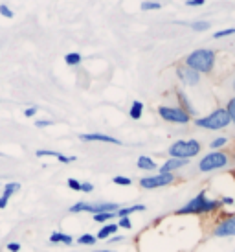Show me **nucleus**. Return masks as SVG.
Here are the masks:
<instances>
[{
    "label": "nucleus",
    "instance_id": "4",
    "mask_svg": "<svg viewBox=\"0 0 235 252\" xmlns=\"http://www.w3.org/2000/svg\"><path fill=\"white\" fill-rule=\"evenodd\" d=\"M201 142L199 140H176L169 146V157L173 158H186V160H191L193 157L201 153Z\"/></svg>",
    "mask_w": 235,
    "mask_h": 252
},
{
    "label": "nucleus",
    "instance_id": "6",
    "mask_svg": "<svg viewBox=\"0 0 235 252\" xmlns=\"http://www.w3.org/2000/svg\"><path fill=\"white\" fill-rule=\"evenodd\" d=\"M158 114L164 122H169V124H182V126H186V124H189V120H191V116L184 109L171 107V105H160Z\"/></svg>",
    "mask_w": 235,
    "mask_h": 252
},
{
    "label": "nucleus",
    "instance_id": "22",
    "mask_svg": "<svg viewBox=\"0 0 235 252\" xmlns=\"http://www.w3.org/2000/svg\"><path fill=\"white\" fill-rule=\"evenodd\" d=\"M79 245H85V247H92V245H96V241L97 238L96 236H92V234H81L79 238L76 239Z\"/></svg>",
    "mask_w": 235,
    "mask_h": 252
},
{
    "label": "nucleus",
    "instance_id": "41",
    "mask_svg": "<svg viewBox=\"0 0 235 252\" xmlns=\"http://www.w3.org/2000/svg\"><path fill=\"white\" fill-rule=\"evenodd\" d=\"M186 4L187 6H202V4H204V0H187Z\"/></svg>",
    "mask_w": 235,
    "mask_h": 252
},
{
    "label": "nucleus",
    "instance_id": "11",
    "mask_svg": "<svg viewBox=\"0 0 235 252\" xmlns=\"http://www.w3.org/2000/svg\"><path fill=\"white\" fill-rule=\"evenodd\" d=\"M187 164H189V160H186V158H173V157H169V158L160 166L158 173H175L176 169L184 168Z\"/></svg>",
    "mask_w": 235,
    "mask_h": 252
},
{
    "label": "nucleus",
    "instance_id": "18",
    "mask_svg": "<svg viewBox=\"0 0 235 252\" xmlns=\"http://www.w3.org/2000/svg\"><path fill=\"white\" fill-rule=\"evenodd\" d=\"M176 98H178V101H180V109H184V111H186L189 116H193L195 109H193V105L189 103V99H187L186 94H184L182 91H176Z\"/></svg>",
    "mask_w": 235,
    "mask_h": 252
},
{
    "label": "nucleus",
    "instance_id": "20",
    "mask_svg": "<svg viewBox=\"0 0 235 252\" xmlns=\"http://www.w3.org/2000/svg\"><path fill=\"white\" fill-rule=\"evenodd\" d=\"M94 223H111L114 217H118L116 216V212H103V214H94Z\"/></svg>",
    "mask_w": 235,
    "mask_h": 252
},
{
    "label": "nucleus",
    "instance_id": "12",
    "mask_svg": "<svg viewBox=\"0 0 235 252\" xmlns=\"http://www.w3.org/2000/svg\"><path fill=\"white\" fill-rule=\"evenodd\" d=\"M76 239L72 238L70 234H62V232H52V236H50V243H62V245H72Z\"/></svg>",
    "mask_w": 235,
    "mask_h": 252
},
{
    "label": "nucleus",
    "instance_id": "15",
    "mask_svg": "<svg viewBox=\"0 0 235 252\" xmlns=\"http://www.w3.org/2000/svg\"><path fill=\"white\" fill-rule=\"evenodd\" d=\"M147 210L146 204H132V206H123V208H119V210L116 212L118 217H131V214H134V212H144Z\"/></svg>",
    "mask_w": 235,
    "mask_h": 252
},
{
    "label": "nucleus",
    "instance_id": "17",
    "mask_svg": "<svg viewBox=\"0 0 235 252\" xmlns=\"http://www.w3.org/2000/svg\"><path fill=\"white\" fill-rule=\"evenodd\" d=\"M70 214H81V212H88V214H94V203H76V204H72L70 206Z\"/></svg>",
    "mask_w": 235,
    "mask_h": 252
},
{
    "label": "nucleus",
    "instance_id": "23",
    "mask_svg": "<svg viewBox=\"0 0 235 252\" xmlns=\"http://www.w3.org/2000/svg\"><path fill=\"white\" fill-rule=\"evenodd\" d=\"M19 189H21V184H19V182H7L6 186H4V193H2V195L7 197V199H11V195H15Z\"/></svg>",
    "mask_w": 235,
    "mask_h": 252
},
{
    "label": "nucleus",
    "instance_id": "16",
    "mask_svg": "<svg viewBox=\"0 0 235 252\" xmlns=\"http://www.w3.org/2000/svg\"><path fill=\"white\" fill-rule=\"evenodd\" d=\"M119 204L118 203H94V214H103V212H118ZM92 214V216H94Z\"/></svg>",
    "mask_w": 235,
    "mask_h": 252
},
{
    "label": "nucleus",
    "instance_id": "5",
    "mask_svg": "<svg viewBox=\"0 0 235 252\" xmlns=\"http://www.w3.org/2000/svg\"><path fill=\"white\" fill-rule=\"evenodd\" d=\"M230 164V155L224 151H209L207 155H204L199 162V171L201 173H211L217 169L226 168Z\"/></svg>",
    "mask_w": 235,
    "mask_h": 252
},
{
    "label": "nucleus",
    "instance_id": "33",
    "mask_svg": "<svg viewBox=\"0 0 235 252\" xmlns=\"http://www.w3.org/2000/svg\"><path fill=\"white\" fill-rule=\"evenodd\" d=\"M0 15H2V17H6V19H13L15 17V13L6 6V4H0Z\"/></svg>",
    "mask_w": 235,
    "mask_h": 252
},
{
    "label": "nucleus",
    "instance_id": "27",
    "mask_svg": "<svg viewBox=\"0 0 235 252\" xmlns=\"http://www.w3.org/2000/svg\"><path fill=\"white\" fill-rule=\"evenodd\" d=\"M112 182H114L116 186H131L132 179H129V177H125V175H116L112 179Z\"/></svg>",
    "mask_w": 235,
    "mask_h": 252
},
{
    "label": "nucleus",
    "instance_id": "26",
    "mask_svg": "<svg viewBox=\"0 0 235 252\" xmlns=\"http://www.w3.org/2000/svg\"><path fill=\"white\" fill-rule=\"evenodd\" d=\"M140 7H142L144 11H152V9H162V4H160V2H154V0H146Z\"/></svg>",
    "mask_w": 235,
    "mask_h": 252
},
{
    "label": "nucleus",
    "instance_id": "42",
    "mask_svg": "<svg viewBox=\"0 0 235 252\" xmlns=\"http://www.w3.org/2000/svg\"><path fill=\"white\" fill-rule=\"evenodd\" d=\"M94 252H116V251H111V249H103V251H94Z\"/></svg>",
    "mask_w": 235,
    "mask_h": 252
},
{
    "label": "nucleus",
    "instance_id": "19",
    "mask_svg": "<svg viewBox=\"0 0 235 252\" xmlns=\"http://www.w3.org/2000/svg\"><path fill=\"white\" fill-rule=\"evenodd\" d=\"M142 114H144V103L138 101V99H134L131 109H129V116H131L132 120H140L142 118Z\"/></svg>",
    "mask_w": 235,
    "mask_h": 252
},
{
    "label": "nucleus",
    "instance_id": "44",
    "mask_svg": "<svg viewBox=\"0 0 235 252\" xmlns=\"http://www.w3.org/2000/svg\"><path fill=\"white\" fill-rule=\"evenodd\" d=\"M234 177H235V173H234Z\"/></svg>",
    "mask_w": 235,
    "mask_h": 252
},
{
    "label": "nucleus",
    "instance_id": "34",
    "mask_svg": "<svg viewBox=\"0 0 235 252\" xmlns=\"http://www.w3.org/2000/svg\"><path fill=\"white\" fill-rule=\"evenodd\" d=\"M50 126H54V120L42 118V120H37V122H35V127H39V129H44V127H50Z\"/></svg>",
    "mask_w": 235,
    "mask_h": 252
},
{
    "label": "nucleus",
    "instance_id": "32",
    "mask_svg": "<svg viewBox=\"0 0 235 252\" xmlns=\"http://www.w3.org/2000/svg\"><path fill=\"white\" fill-rule=\"evenodd\" d=\"M66 186H68L72 191H79V189H81V181H77V179H68V181H66Z\"/></svg>",
    "mask_w": 235,
    "mask_h": 252
},
{
    "label": "nucleus",
    "instance_id": "37",
    "mask_svg": "<svg viewBox=\"0 0 235 252\" xmlns=\"http://www.w3.org/2000/svg\"><path fill=\"white\" fill-rule=\"evenodd\" d=\"M57 160L61 162V164H70V162L76 160V157H66V155H61V153H59V157H57Z\"/></svg>",
    "mask_w": 235,
    "mask_h": 252
},
{
    "label": "nucleus",
    "instance_id": "28",
    "mask_svg": "<svg viewBox=\"0 0 235 252\" xmlns=\"http://www.w3.org/2000/svg\"><path fill=\"white\" fill-rule=\"evenodd\" d=\"M235 35V28H226V30H219L213 33V39H222V37H230Z\"/></svg>",
    "mask_w": 235,
    "mask_h": 252
},
{
    "label": "nucleus",
    "instance_id": "9",
    "mask_svg": "<svg viewBox=\"0 0 235 252\" xmlns=\"http://www.w3.org/2000/svg\"><path fill=\"white\" fill-rule=\"evenodd\" d=\"M176 77H178L184 85H189V87H195V85L201 83V74H199V72H195L193 68L186 66V64L176 66Z\"/></svg>",
    "mask_w": 235,
    "mask_h": 252
},
{
    "label": "nucleus",
    "instance_id": "21",
    "mask_svg": "<svg viewBox=\"0 0 235 252\" xmlns=\"http://www.w3.org/2000/svg\"><path fill=\"white\" fill-rule=\"evenodd\" d=\"M81 61H83V57L77 52H70V54L64 56V63L70 64V66H77V64H81Z\"/></svg>",
    "mask_w": 235,
    "mask_h": 252
},
{
    "label": "nucleus",
    "instance_id": "10",
    "mask_svg": "<svg viewBox=\"0 0 235 252\" xmlns=\"http://www.w3.org/2000/svg\"><path fill=\"white\" fill-rule=\"evenodd\" d=\"M79 140L81 142H103V144H114V146H121L123 142L114 138V136H109V134L103 133H83L79 134Z\"/></svg>",
    "mask_w": 235,
    "mask_h": 252
},
{
    "label": "nucleus",
    "instance_id": "29",
    "mask_svg": "<svg viewBox=\"0 0 235 252\" xmlns=\"http://www.w3.org/2000/svg\"><path fill=\"white\" fill-rule=\"evenodd\" d=\"M209 22H206V21H199V22H193L191 24V30H195V32H206V30H209Z\"/></svg>",
    "mask_w": 235,
    "mask_h": 252
},
{
    "label": "nucleus",
    "instance_id": "8",
    "mask_svg": "<svg viewBox=\"0 0 235 252\" xmlns=\"http://www.w3.org/2000/svg\"><path fill=\"white\" fill-rule=\"evenodd\" d=\"M215 238H234L235 236V214L232 216H224L222 219L217 221V224L211 230Z\"/></svg>",
    "mask_w": 235,
    "mask_h": 252
},
{
    "label": "nucleus",
    "instance_id": "2",
    "mask_svg": "<svg viewBox=\"0 0 235 252\" xmlns=\"http://www.w3.org/2000/svg\"><path fill=\"white\" fill-rule=\"evenodd\" d=\"M184 64L189 66V68H193L199 74H209V72L213 70V64H215V52L209 48L195 50V52H191L186 57Z\"/></svg>",
    "mask_w": 235,
    "mask_h": 252
},
{
    "label": "nucleus",
    "instance_id": "31",
    "mask_svg": "<svg viewBox=\"0 0 235 252\" xmlns=\"http://www.w3.org/2000/svg\"><path fill=\"white\" fill-rule=\"evenodd\" d=\"M116 224L119 226V228H125V230H131L132 228L131 217H119V221H118Z\"/></svg>",
    "mask_w": 235,
    "mask_h": 252
},
{
    "label": "nucleus",
    "instance_id": "40",
    "mask_svg": "<svg viewBox=\"0 0 235 252\" xmlns=\"http://www.w3.org/2000/svg\"><path fill=\"white\" fill-rule=\"evenodd\" d=\"M7 203H9V199H7V197H0V210H4V208H6L7 206Z\"/></svg>",
    "mask_w": 235,
    "mask_h": 252
},
{
    "label": "nucleus",
    "instance_id": "36",
    "mask_svg": "<svg viewBox=\"0 0 235 252\" xmlns=\"http://www.w3.org/2000/svg\"><path fill=\"white\" fill-rule=\"evenodd\" d=\"M79 191H83V193H92L94 191V184H90V182H81V189Z\"/></svg>",
    "mask_w": 235,
    "mask_h": 252
},
{
    "label": "nucleus",
    "instance_id": "24",
    "mask_svg": "<svg viewBox=\"0 0 235 252\" xmlns=\"http://www.w3.org/2000/svg\"><path fill=\"white\" fill-rule=\"evenodd\" d=\"M226 144H228V138H226V136H217L215 140L209 142V149H211V151H219V149H222Z\"/></svg>",
    "mask_w": 235,
    "mask_h": 252
},
{
    "label": "nucleus",
    "instance_id": "3",
    "mask_svg": "<svg viewBox=\"0 0 235 252\" xmlns=\"http://www.w3.org/2000/svg\"><path fill=\"white\" fill-rule=\"evenodd\" d=\"M230 124H232V122H230V116L224 107L215 109V111L209 112L207 116H202V118L195 120V126L201 127V129H207V131H219V129L228 127Z\"/></svg>",
    "mask_w": 235,
    "mask_h": 252
},
{
    "label": "nucleus",
    "instance_id": "7",
    "mask_svg": "<svg viewBox=\"0 0 235 252\" xmlns=\"http://www.w3.org/2000/svg\"><path fill=\"white\" fill-rule=\"evenodd\" d=\"M175 182V173H154L149 177H142L140 179V188L144 189H156L164 188Z\"/></svg>",
    "mask_w": 235,
    "mask_h": 252
},
{
    "label": "nucleus",
    "instance_id": "14",
    "mask_svg": "<svg viewBox=\"0 0 235 252\" xmlns=\"http://www.w3.org/2000/svg\"><path fill=\"white\" fill-rule=\"evenodd\" d=\"M136 164H138L140 169H144V171H156V162L152 160L151 157H147V155H142V157H138V160H136Z\"/></svg>",
    "mask_w": 235,
    "mask_h": 252
},
{
    "label": "nucleus",
    "instance_id": "25",
    "mask_svg": "<svg viewBox=\"0 0 235 252\" xmlns=\"http://www.w3.org/2000/svg\"><path fill=\"white\" fill-rule=\"evenodd\" d=\"M226 112H228V116H230V122L235 126V98H232V99H228V103H226Z\"/></svg>",
    "mask_w": 235,
    "mask_h": 252
},
{
    "label": "nucleus",
    "instance_id": "13",
    "mask_svg": "<svg viewBox=\"0 0 235 252\" xmlns=\"http://www.w3.org/2000/svg\"><path fill=\"white\" fill-rule=\"evenodd\" d=\"M118 228H119V226H118L116 223H112V221H111L109 224H103V226L99 228V232L96 234V238L97 239H109L111 236H114V234H116Z\"/></svg>",
    "mask_w": 235,
    "mask_h": 252
},
{
    "label": "nucleus",
    "instance_id": "1",
    "mask_svg": "<svg viewBox=\"0 0 235 252\" xmlns=\"http://www.w3.org/2000/svg\"><path fill=\"white\" fill-rule=\"evenodd\" d=\"M222 210L221 201L219 199H209L206 191H201L187 201L184 206H180L176 214L178 216H204V214H215V212Z\"/></svg>",
    "mask_w": 235,
    "mask_h": 252
},
{
    "label": "nucleus",
    "instance_id": "39",
    "mask_svg": "<svg viewBox=\"0 0 235 252\" xmlns=\"http://www.w3.org/2000/svg\"><path fill=\"white\" fill-rule=\"evenodd\" d=\"M121 239H125V238H121V236H116V234H114V236H111L107 241H109V245H114V243H119Z\"/></svg>",
    "mask_w": 235,
    "mask_h": 252
},
{
    "label": "nucleus",
    "instance_id": "43",
    "mask_svg": "<svg viewBox=\"0 0 235 252\" xmlns=\"http://www.w3.org/2000/svg\"><path fill=\"white\" fill-rule=\"evenodd\" d=\"M234 91H235V79H234Z\"/></svg>",
    "mask_w": 235,
    "mask_h": 252
},
{
    "label": "nucleus",
    "instance_id": "38",
    "mask_svg": "<svg viewBox=\"0 0 235 252\" xmlns=\"http://www.w3.org/2000/svg\"><path fill=\"white\" fill-rule=\"evenodd\" d=\"M37 112H39V107H28V109L24 111V116H26V118H33Z\"/></svg>",
    "mask_w": 235,
    "mask_h": 252
},
{
    "label": "nucleus",
    "instance_id": "35",
    "mask_svg": "<svg viewBox=\"0 0 235 252\" xmlns=\"http://www.w3.org/2000/svg\"><path fill=\"white\" fill-rule=\"evenodd\" d=\"M6 249H7V252H21L22 245L21 243H17V241H11V243H7L6 245Z\"/></svg>",
    "mask_w": 235,
    "mask_h": 252
},
{
    "label": "nucleus",
    "instance_id": "30",
    "mask_svg": "<svg viewBox=\"0 0 235 252\" xmlns=\"http://www.w3.org/2000/svg\"><path fill=\"white\" fill-rule=\"evenodd\" d=\"M35 157H39V158H42V157H59V153L57 151H50V149H37L35 151Z\"/></svg>",
    "mask_w": 235,
    "mask_h": 252
}]
</instances>
